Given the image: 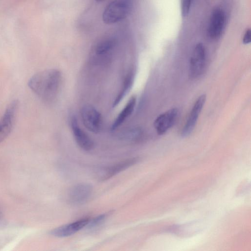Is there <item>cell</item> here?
Returning <instances> with one entry per match:
<instances>
[{
  "mask_svg": "<svg viewBox=\"0 0 251 251\" xmlns=\"http://www.w3.org/2000/svg\"><path fill=\"white\" fill-rule=\"evenodd\" d=\"M62 82L60 71L55 69L41 71L28 82L29 88L44 102L51 103L56 98Z\"/></svg>",
  "mask_w": 251,
  "mask_h": 251,
  "instance_id": "cell-1",
  "label": "cell"
},
{
  "mask_svg": "<svg viewBox=\"0 0 251 251\" xmlns=\"http://www.w3.org/2000/svg\"><path fill=\"white\" fill-rule=\"evenodd\" d=\"M131 9L129 0H114L105 8L102 14V20L106 24L117 23L126 17Z\"/></svg>",
  "mask_w": 251,
  "mask_h": 251,
  "instance_id": "cell-2",
  "label": "cell"
},
{
  "mask_svg": "<svg viewBox=\"0 0 251 251\" xmlns=\"http://www.w3.org/2000/svg\"><path fill=\"white\" fill-rule=\"evenodd\" d=\"M19 102L17 100L11 101L0 116V143L10 134L13 127Z\"/></svg>",
  "mask_w": 251,
  "mask_h": 251,
  "instance_id": "cell-3",
  "label": "cell"
},
{
  "mask_svg": "<svg viewBox=\"0 0 251 251\" xmlns=\"http://www.w3.org/2000/svg\"><path fill=\"white\" fill-rule=\"evenodd\" d=\"M82 122L85 127L90 132L97 133L102 126V117L100 112L93 106L84 105L80 111Z\"/></svg>",
  "mask_w": 251,
  "mask_h": 251,
  "instance_id": "cell-4",
  "label": "cell"
},
{
  "mask_svg": "<svg viewBox=\"0 0 251 251\" xmlns=\"http://www.w3.org/2000/svg\"><path fill=\"white\" fill-rule=\"evenodd\" d=\"M205 58L204 47L200 43L194 48L190 58L189 73L192 78H197L201 75L205 65Z\"/></svg>",
  "mask_w": 251,
  "mask_h": 251,
  "instance_id": "cell-5",
  "label": "cell"
},
{
  "mask_svg": "<svg viewBox=\"0 0 251 251\" xmlns=\"http://www.w3.org/2000/svg\"><path fill=\"white\" fill-rule=\"evenodd\" d=\"M226 23V14L220 8L214 9L211 13L207 30L209 37L212 39L219 38L222 34Z\"/></svg>",
  "mask_w": 251,
  "mask_h": 251,
  "instance_id": "cell-6",
  "label": "cell"
},
{
  "mask_svg": "<svg viewBox=\"0 0 251 251\" xmlns=\"http://www.w3.org/2000/svg\"><path fill=\"white\" fill-rule=\"evenodd\" d=\"M205 100L206 95L204 94L200 96L196 100L182 128L181 136L183 137L189 136L193 131Z\"/></svg>",
  "mask_w": 251,
  "mask_h": 251,
  "instance_id": "cell-7",
  "label": "cell"
},
{
  "mask_svg": "<svg viewBox=\"0 0 251 251\" xmlns=\"http://www.w3.org/2000/svg\"><path fill=\"white\" fill-rule=\"evenodd\" d=\"M176 108H171L159 115L154 122V126L159 135L165 133L174 124L178 115Z\"/></svg>",
  "mask_w": 251,
  "mask_h": 251,
  "instance_id": "cell-8",
  "label": "cell"
},
{
  "mask_svg": "<svg viewBox=\"0 0 251 251\" xmlns=\"http://www.w3.org/2000/svg\"><path fill=\"white\" fill-rule=\"evenodd\" d=\"M93 191L92 186L85 183L73 186L69 191V201L73 204H81L86 202L90 198Z\"/></svg>",
  "mask_w": 251,
  "mask_h": 251,
  "instance_id": "cell-9",
  "label": "cell"
},
{
  "mask_svg": "<svg viewBox=\"0 0 251 251\" xmlns=\"http://www.w3.org/2000/svg\"><path fill=\"white\" fill-rule=\"evenodd\" d=\"M71 127L75 140L78 146L83 150L89 151L94 147V143L90 137L80 127L75 116L71 119Z\"/></svg>",
  "mask_w": 251,
  "mask_h": 251,
  "instance_id": "cell-10",
  "label": "cell"
},
{
  "mask_svg": "<svg viewBox=\"0 0 251 251\" xmlns=\"http://www.w3.org/2000/svg\"><path fill=\"white\" fill-rule=\"evenodd\" d=\"M90 218H83L74 222L56 227L50 231V234L57 237L71 236L86 227Z\"/></svg>",
  "mask_w": 251,
  "mask_h": 251,
  "instance_id": "cell-11",
  "label": "cell"
},
{
  "mask_svg": "<svg viewBox=\"0 0 251 251\" xmlns=\"http://www.w3.org/2000/svg\"><path fill=\"white\" fill-rule=\"evenodd\" d=\"M138 161L137 158H132L122 161L115 165L104 169L102 171L100 178L102 180H106L117 174L126 170Z\"/></svg>",
  "mask_w": 251,
  "mask_h": 251,
  "instance_id": "cell-12",
  "label": "cell"
},
{
  "mask_svg": "<svg viewBox=\"0 0 251 251\" xmlns=\"http://www.w3.org/2000/svg\"><path fill=\"white\" fill-rule=\"evenodd\" d=\"M136 102V97L132 96L114 120L111 127L112 130L117 128L132 113L135 106Z\"/></svg>",
  "mask_w": 251,
  "mask_h": 251,
  "instance_id": "cell-13",
  "label": "cell"
},
{
  "mask_svg": "<svg viewBox=\"0 0 251 251\" xmlns=\"http://www.w3.org/2000/svg\"><path fill=\"white\" fill-rule=\"evenodd\" d=\"M142 132V130L140 127H132L122 131L119 134V137L127 141H136L141 137Z\"/></svg>",
  "mask_w": 251,
  "mask_h": 251,
  "instance_id": "cell-14",
  "label": "cell"
},
{
  "mask_svg": "<svg viewBox=\"0 0 251 251\" xmlns=\"http://www.w3.org/2000/svg\"><path fill=\"white\" fill-rule=\"evenodd\" d=\"M115 43L112 39H106L100 42L95 48L96 54L100 56L106 55L113 48Z\"/></svg>",
  "mask_w": 251,
  "mask_h": 251,
  "instance_id": "cell-15",
  "label": "cell"
},
{
  "mask_svg": "<svg viewBox=\"0 0 251 251\" xmlns=\"http://www.w3.org/2000/svg\"><path fill=\"white\" fill-rule=\"evenodd\" d=\"M132 80V75L131 73L129 74L125 80L123 86L121 90V92L119 93L117 98L115 99L113 105L116 106L117 105L119 102L123 98V97L126 95L127 91H128V89L130 87V85L131 84Z\"/></svg>",
  "mask_w": 251,
  "mask_h": 251,
  "instance_id": "cell-16",
  "label": "cell"
},
{
  "mask_svg": "<svg viewBox=\"0 0 251 251\" xmlns=\"http://www.w3.org/2000/svg\"><path fill=\"white\" fill-rule=\"evenodd\" d=\"M106 215L103 214L100 215L92 219H90L89 223L86 227H88L89 229L95 228L100 226L105 220Z\"/></svg>",
  "mask_w": 251,
  "mask_h": 251,
  "instance_id": "cell-17",
  "label": "cell"
},
{
  "mask_svg": "<svg viewBox=\"0 0 251 251\" xmlns=\"http://www.w3.org/2000/svg\"><path fill=\"white\" fill-rule=\"evenodd\" d=\"M192 2L193 0H181V10L183 17H186L189 13Z\"/></svg>",
  "mask_w": 251,
  "mask_h": 251,
  "instance_id": "cell-18",
  "label": "cell"
},
{
  "mask_svg": "<svg viewBox=\"0 0 251 251\" xmlns=\"http://www.w3.org/2000/svg\"><path fill=\"white\" fill-rule=\"evenodd\" d=\"M243 43L244 44H250L251 41V30L250 29H247L243 38Z\"/></svg>",
  "mask_w": 251,
  "mask_h": 251,
  "instance_id": "cell-19",
  "label": "cell"
},
{
  "mask_svg": "<svg viewBox=\"0 0 251 251\" xmlns=\"http://www.w3.org/2000/svg\"><path fill=\"white\" fill-rule=\"evenodd\" d=\"M96 1H98V2H101V1H103L105 0H95Z\"/></svg>",
  "mask_w": 251,
  "mask_h": 251,
  "instance_id": "cell-20",
  "label": "cell"
}]
</instances>
